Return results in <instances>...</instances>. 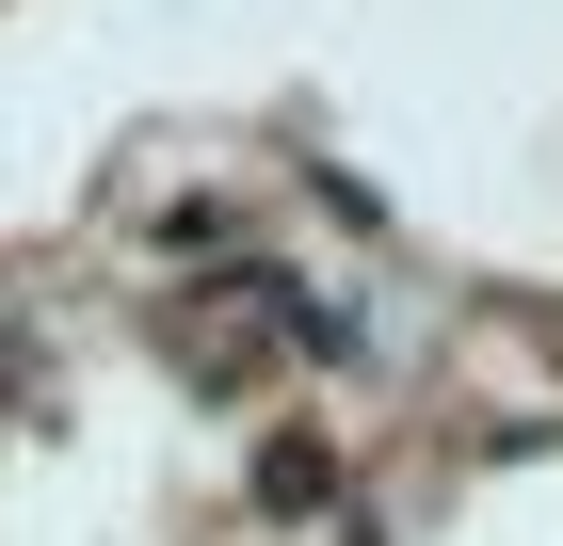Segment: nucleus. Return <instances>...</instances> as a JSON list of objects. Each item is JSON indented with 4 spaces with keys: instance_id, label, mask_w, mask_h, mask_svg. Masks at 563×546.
I'll use <instances>...</instances> for the list:
<instances>
[{
    "instance_id": "f257e3e1",
    "label": "nucleus",
    "mask_w": 563,
    "mask_h": 546,
    "mask_svg": "<svg viewBox=\"0 0 563 546\" xmlns=\"http://www.w3.org/2000/svg\"><path fill=\"white\" fill-rule=\"evenodd\" d=\"M322 482H339V466L306 450V434H274V466H258V499H274V514H306V499H322Z\"/></svg>"
}]
</instances>
